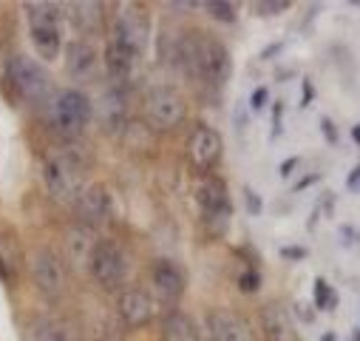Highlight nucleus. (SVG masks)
<instances>
[{
  "label": "nucleus",
  "mask_w": 360,
  "mask_h": 341,
  "mask_svg": "<svg viewBox=\"0 0 360 341\" xmlns=\"http://www.w3.org/2000/svg\"><path fill=\"white\" fill-rule=\"evenodd\" d=\"M100 114L105 123H120L122 114H125V100H122V89L114 82V89H108L103 94V106H100Z\"/></svg>",
  "instance_id": "nucleus-22"
},
{
  "label": "nucleus",
  "mask_w": 360,
  "mask_h": 341,
  "mask_svg": "<svg viewBox=\"0 0 360 341\" xmlns=\"http://www.w3.org/2000/svg\"><path fill=\"white\" fill-rule=\"evenodd\" d=\"M287 6H290V4H258L255 9H258V12H281V9H287Z\"/></svg>",
  "instance_id": "nucleus-24"
},
{
  "label": "nucleus",
  "mask_w": 360,
  "mask_h": 341,
  "mask_svg": "<svg viewBox=\"0 0 360 341\" xmlns=\"http://www.w3.org/2000/svg\"><path fill=\"white\" fill-rule=\"evenodd\" d=\"M94 230L91 228H85V225H74L65 236V256H68V262L74 271H88V262H91V253H94Z\"/></svg>",
  "instance_id": "nucleus-17"
},
{
  "label": "nucleus",
  "mask_w": 360,
  "mask_h": 341,
  "mask_svg": "<svg viewBox=\"0 0 360 341\" xmlns=\"http://www.w3.org/2000/svg\"><path fill=\"white\" fill-rule=\"evenodd\" d=\"M117 316H120V321L128 330H139V327H145V324L153 321V316H156V299L150 296V290H145L139 285L122 287L120 296H117Z\"/></svg>",
  "instance_id": "nucleus-11"
},
{
  "label": "nucleus",
  "mask_w": 360,
  "mask_h": 341,
  "mask_svg": "<svg viewBox=\"0 0 360 341\" xmlns=\"http://www.w3.org/2000/svg\"><path fill=\"white\" fill-rule=\"evenodd\" d=\"M136 60H139L136 54H131L128 49H122V46L114 43V40H108V46H105V51H103V66H105L108 77H111L117 85H122V82L131 77Z\"/></svg>",
  "instance_id": "nucleus-19"
},
{
  "label": "nucleus",
  "mask_w": 360,
  "mask_h": 341,
  "mask_svg": "<svg viewBox=\"0 0 360 341\" xmlns=\"http://www.w3.org/2000/svg\"><path fill=\"white\" fill-rule=\"evenodd\" d=\"M142 114H145V123L153 125L156 131H173L185 123L188 103L176 89H170V85H156V89H150L145 94Z\"/></svg>",
  "instance_id": "nucleus-4"
},
{
  "label": "nucleus",
  "mask_w": 360,
  "mask_h": 341,
  "mask_svg": "<svg viewBox=\"0 0 360 341\" xmlns=\"http://www.w3.org/2000/svg\"><path fill=\"white\" fill-rule=\"evenodd\" d=\"M103 341H114V338H103Z\"/></svg>",
  "instance_id": "nucleus-25"
},
{
  "label": "nucleus",
  "mask_w": 360,
  "mask_h": 341,
  "mask_svg": "<svg viewBox=\"0 0 360 341\" xmlns=\"http://www.w3.org/2000/svg\"><path fill=\"white\" fill-rule=\"evenodd\" d=\"M162 341H202L196 321L182 313V310H170L162 318Z\"/></svg>",
  "instance_id": "nucleus-20"
},
{
  "label": "nucleus",
  "mask_w": 360,
  "mask_h": 341,
  "mask_svg": "<svg viewBox=\"0 0 360 341\" xmlns=\"http://www.w3.org/2000/svg\"><path fill=\"white\" fill-rule=\"evenodd\" d=\"M258 321H261V330H264V338L266 341H298L292 316L278 302H266L258 310Z\"/></svg>",
  "instance_id": "nucleus-15"
},
{
  "label": "nucleus",
  "mask_w": 360,
  "mask_h": 341,
  "mask_svg": "<svg viewBox=\"0 0 360 341\" xmlns=\"http://www.w3.org/2000/svg\"><path fill=\"white\" fill-rule=\"evenodd\" d=\"M29 35L43 60H54L60 54V20L63 6L57 4H26Z\"/></svg>",
  "instance_id": "nucleus-5"
},
{
  "label": "nucleus",
  "mask_w": 360,
  "mask_h": 341,
  "mask_svg": "<svg viewBox=\"0 0 360 341\" xmlns=\"http://www.w3.org/2000/svg\"><path fill=\"white\" fill-rule=\"evenodd\" d=\"M46 191L57 202H74L79 197L82 185V162L74 148H54L43 162Z\"/></svg>",
  "instance_id": "nucleus-1"
},
{
  "label": "nucleus",
  "mask_w": 360,
  "mask_h": 341,
  "mask_svg": "<svg viewBox=\"0 0 360 341\" xmlns=\"http://www.w3.org/2000/svg\"><path fill=\"white\" fill-rule=\"evenodd\" d=\"M88 273L105 290H122L125 276H128V262H125L122 247L111 239H97L91 262H88Z\"/></svg>",
  "instance_id": "nucleus-6"
},
{
  "label": "nucleus",
  "mask_w": 360,
  "mask_h": 341,
  "mask_svg": "<svg viewBox=\"0 0 360 341\" xmlns=\"http://www.w3.org/2000/svg\"><path fill=\"white\" fill-rule=\"evenodd\" d=\"M91 114H94V106L82 92L71 89V92L54 94V100H51V125L65 137L79 134L91 123Z\"/></svg>",
  "instance_id": "nucleus-8"
},
{
  "label": "nucleus",
  "mask_w": 360,
  "mask_h": 341,
  "mask_svg": "<svg viewBox=\"0 0 360 341\" xmlns=\"http://www.w3.org/2000/svg\"><path fill=\"white\" fill-rule=\"evenodd\" d=\"M6 71H9V80L15 82V89L20 92V97H26L29 103L43 106V103L54 100V80L34 57L15 54V57H9Z\"/></svg>",
  "instance_id": "nucleus-2"
},
{
  "label": "nucleus",
  "mask_w": 360,
  "mask_h": 341,
  "mask_svg": "<svg viewBox=\"0 0 360 341\" xmlns=\"http://www.w3.org/2000/svg\"><path fill=\"white\" fill-rule=\"evenodd\" d=\"M100 66H103V60H100V51L94 49L91 40H71L65 46V68L77 82L97 80Z\"/></svg>",
  "instance_id": "nucleus-13"
},
{
  "label": "nucleus",
  "mask_w": 360,
  "mask_h": 341,
  "mask_svg": "<svg viewBox=\"0 0 360 341\" xmlns=\"http://www.w3.org/2000/svg\"><path fill=\"white\" fill-rule=\"evenodd\" d=\"M29 273L34 287L46 296V299H63L65 287H68V271L65 262L51 250V247H37L29 259Z\"/></svg>",
  "instance_id": "nucleus-7"
},
{
  "label": "nucleus",
  "mask_w": 360,
  "mask_h": 341,
  "mask_svg": "<svg viewBox=\"0 0 360 341\" xmlns=\"http://www.w3.org/2000/svg\"><path fill=\"white\" fill-rule=\"evenodd\" d=\"M221 154H224V142H221V134L210 125H196L188 137V159L191 165L199 170V174H210V170L221 162Z\"/></svg>",
  "instance_id": "nucleus-10"
},
{
  "label": "nucleus",
  "mask_w": 360,
  "mask_h": 341,
  "mask_svg": "<svg viewBox=\"0 0 360 341\" xmlns=\"http://www.w3.org/2000/svg\"><path fill=\"white\" fill-rule=\"evenodd\" d=\"M74 211H77V219L79 225L85 228H100L105 219H108V211H111V202H108V194L100 188V185H85L79 191V197L74 199Z\"/></svg>",
  "instance_id": "nucleus-14"
},
{
  "label": "nucleus",
  "mask_w": 360,
  "mask_h": 341,
  "mask_svg": "<svg viewBox=\"0 0 360 341\" xmlns=\"http://www.w3.org/2000/svg\"><path fill=\"white\" fill-rule=\"evenodd\" d=\"M207 12H210L213 18H219V20H224V23H233V20H236L233 6H227V4H210Z\"/></svg>",
  "instance_id": "nucleus-23"
},
{
  "label": "nucleus",
  "mask_w": 360,
  "mask_h": 341,
  "mask_svg": "<svg viewBox=\"0 0 360 341\" xmlns=\"http://www.w3.org/2000/svg\"><path fill=\"white\" fill-rule=\"evenodd\" d=\"M193 197H196V205L205 216V222L216 230H224L227 219H230V194H227V185L213 177V174H205L199 177L196 188H193Z\"/></svg>",
  "instance_id": "nucleus-9"
},
{
  "label": "nucleus",
  "mask_w": 360,
  "mask_h": 341,
  "mask_svg": "<svg viewBox=\"0 0 360 341\" xmlns=\"http://www.w3.org/2000/svg\"><path fill=\"white\" fill-rule=\"evenodd\" d=\"M210 341H255L250 324L233 310H213L207 316Z\"/></svg>",
  "instance_id": "nucleus-16"
},
{
  "label": "nucleus",
  "mask_w": 360,
  "mask_h": 341,
  "mask_svg": "<svg viewBox=\"0 0 360 341\" xmlns=\"http://www.w3.org/2000/svg\"><path fill=\"white\" fill-rule=\"evenodd\" d=\"M150 37V15L139 4H120L111 20V40L128 49L131 54L142 57Z\"/></svg>",
  "instance_id": "nucleus-3"
},
{
  "label": "nucleus",
  "mask_w": 360,
  "mask_h": 341,
  "mask_svg": "<svg viewBox=\"0 0 360 341\" xmlns=\"http://www.w3.org/2000/svg\"><path fill=\"white\" fill-rule=\"evenodd\" d=\"M182 293H185V273L167 259H156L150 265V296L165 304H176L182 299Z\"/></svg>",
  "instance_id": "nucleus-12"
},
{
  "label": "nucleus",
  "mask_w": 360,
  "mask_h": 341,
  "mask_svg": "<svg viewBox=\"0 0 360 341\" xmlns=\"http://www.w3.org/2000/svg\"><path fill=\"white\" fill-rule=\"evenodd\" d=\"M29 341H71V335H68V330L60 321L40 316L29 327Z\"/></svg>",
  "instance_id": "nucleus-21"
},
{
  "label": "nucleus",
  "mask_w": 360,
  "mask_h": 341,
  "mask_svg": "<svg viewBox=\"0 0 360 341\" xmlns=\"http://www.w3.org/2000/svg\"><path fill=\"white\" fill-rule=\"evenodd\" d=\"M63 15H68V20L79 29V32H100L105 26V6L97 0H77V4L63 6Z\"/></svg>",
  "instance_id": "nucleus-18"
}]
</instances>
